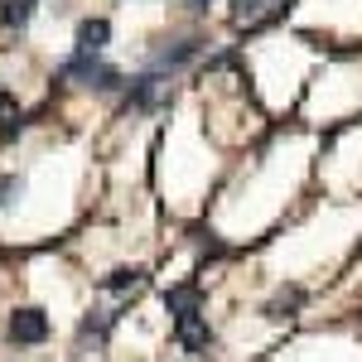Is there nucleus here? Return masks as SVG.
<instances>
[{
	"mask_svg": "<svg viewBox=\"0 0 362 362\" xmlns=\"http://www.w3.org/2000/svg\"><path fill=\"white\" fill-rule=\"evenodd\" d=\"M68 83H83L92 87V92H116L121 87V68H112V63H102L97 54H73L63 68H58Z\"/></svg>",
	"mask_w": 362,
	"mask_h": 362,
	"instance_id": "f257e3e1",
	"label": "nucleus"
},
{
	"mask_svg": "<svg viewBox=\"0 0 362 362\" xmlns=\"http://www.w3.org/2000/svg\"><path fill=\"white\" fill-rule=\"evenodd\" d=\"M49 338V314L44 309H15L10 314V343H44Z\"/></svg>",
	"mask_w": 362,
	"mask_h": 362,
	"instance_id": "f03ea898",
	"label": "nucleus"
},
{
	"mask_svg": "<svg viewBox=\"0 0 362 362\" xmlns=\"http://www.w3.org/2000/svg\"><path fill=\"white\" fill-rule=\"evenodd\" d=\"M174 334H179V343H184L194 358H208V348H213V329H208V319H203V314L174 319Z\"/></svg>",
	"mask_w": 362,
	"mask_h": 362,
	"instance_id": "7ed1b4c3",
	"label": "nucleus"
},
{
	"mask_svg": "<svg viewBox=\"0 0 362 362\" xmlns=\"http://www.w3.org/2000/svg\"><path fill=\"white\" fill-rule=\"evenodd\" d=\"M165 309L174 314V319L203 314V290H198V280H189V285H174V290L165 295Z\"/></svg>",
	"mask_w": 362,
	"mask_h": 362,
	"instance_id": "20e7f679",
	"label": "nucleus"
},
{
	"mask_svg": "<svg viewBox=\"0 0 362 362\" xmlns=\"http://www.w3.org/2000/svg\"><path fill=\"white\" fill-rule=\"evenodd\" d=\"M198 49H203V39H179L174 49H160L155 54V73H165V68H184V63H194Z\"/></svg>",
	"mask_w": 362,
	"mask_h": 362,
	"instance_id": "39448f33",
	"label": "nucleus"
},
{
	"mask_svg": "<svg viewBox=\"0 0 362 362\" xmlns=\"http://www.w3.org/2000/svg\"><path fill=\"white\" fill-rule=\"evenodd\" d=\"M107 39H112V25L107 20H83L78 25V54H102Z\"/></svg>",
	"mask_w": 362,
	"mask_h": 362,
	"instance_id": "423d86ee",
	"label": "nucleus"
},
{
	"mask_svg": "<svg viewBox=\"0 0 362 362\" xmlns=\"http://www.w3.org/2000/svg\"><path fill=\"white\" fill-rule=\"evenodd\" d=\"M155 97H160V73H145V78H136V83H131V92H126V102H131L136 112L155 107Z\"/></svg>",
	"mask_w": 362,
	"mask_h": 362,
	"instance_id": "0eeeda50",
	"label": "nucleus"
},
{
	"mask_svg": "<svg viewBox=\"0 0 362 362\" xmlns=\"http://www.w3.org/2000/svg\"><path fill=\"white\" fill-rule=\"evenodd\" d=\"M300 305H305V290H300V285H290V290H280L276 300L266 305V314H271V319H290Z\"/></svg>",
	"mask_w": 362,
	"mask_h": 362,
	"instance_id": "6e6552de",
	"label": "nucleus"
},
{
	"mask_svg": "<svg viewBox=\"0 0 362 362\" xmlns=\"http://www.w3.org/2000/svg\"><path fill=\"white\" fill-rule=\"evenodd\" d=\"M34 10H39V0H5V10H0V20H5L10 29H25Z\"/></svg>",
	"mask_w": 362,
	"mask_h": 362,
	"instance_id": "1a4fd4ad",
	"label": "nucleus"
},
{
	"mask_svg": "<svg viewBox=\"0 0 362 362\" xmlns=\"http://www.w3.org/2000/svg\"><path fill=\"white\" fill-rule=\"evenodd\" d=\"M140 285H145V271H136V266H121V271H112V276H107V290H116V295L140 290Z\"/></svg>",
	"mask_w": 362,
	"mask_h": 362,
	"instance_id": "9d476101",
	"label": "nucleus"
},
{
	"mask_svg": "<svg viewBox=\"0 0 362 362\" xmlns=\"http://www.w3.org/2000/svg\"><path fill=\"white\" fill-rule=\"evenodd\" d=\"M107 329H112V314H87L83 324H78V338H92V343H102V338H107Z\"/></svg>",
	"mask_w": 362,
	"mask_h": 362,
	"instance_id": "9b49d317",
	"label": "nucleus"
},
{
	"mask_svg": "<svg viewBox=\"0 0 362 362\" xmlns=\"http://www.w3.org/2000/svg\"><path fill=\"white\" fill-rule=\"evenodd\" d=\"M256 15H261V0H232V20L237 25H251Z\"/></svg>",
	"mask_w": 362,
	"mask_h": 362,
	"instance_id": "f8f14e48",
	"label": "nucleus"
},
{
	"mask_svg": "<svg viewBox=\"0 0 362 362\" xmlns=\"http://www.w3.org/2000/svg\"><path fill=\"white\" fill-rule=\"evenodd\" d=\"M25 194V179H0V203H15Z\"/></svg>",
	"mask_w": 362,
	"mask_h": 362,
	"instance_id": "ddd939ff",
	"label": "nucleus"
},
{
	"mask_svg": "<svg viewBox=\"0 0 362 362\" xmlns=\"http://www.w3.org/2000/svg\"><path fill=\"white\" fill-rule=\"evenodd\" d=\"M5 112H15V102H10V97H0V116Z\"/></svg>",
	"mask_w": 362,
	"mask_h": 362,
	"instance_id": "4468645a",
	"label": "nucleus"
},
{
	"mask_svg": "<svg viewBox=\"0 0 362 362\" xmlns=\"http://www.w3.org/2000/svg\"><path fill=\"white\" fill-rule=\"evenodd\" d=\"M189 5H194V10H208V5H213V0H189Z\"/></svg>",
	"mask_w": 362,
	"mask_h": 362,
	"instance_id": "2eb2a0df",
	"label": "nucleus"
}]
</instances>
